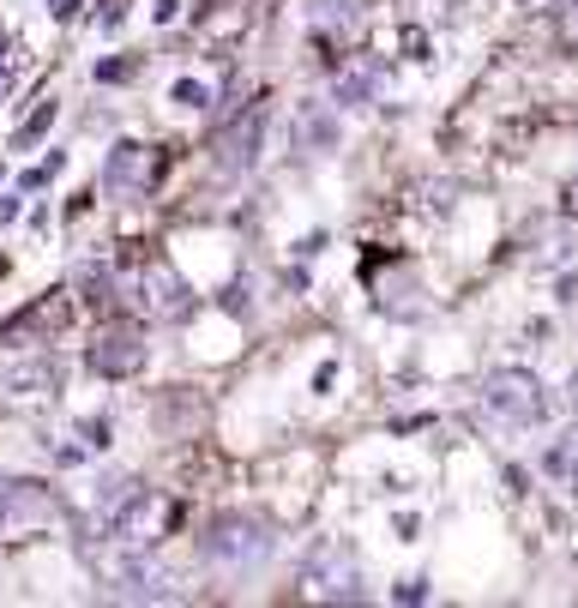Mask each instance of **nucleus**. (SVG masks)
Wrapping results in <instances>:
<instances>
[{"label":"nucleus","mask_w":578,"mask_h":608,"mask_svg":"<svg viewBox=\"0 0 578 608\" xmlns=\"http://www.w3.org/2000/svg\"><path fill=\"white\" fill-rule=\"evenodd\" d=\"M482 410L488 416H500L506 428H536V422L548 416V398H543V380L524 368H500L482 380Z\"/></svg>","instance_id":"nucleus-1"},{"label":"nucleus","mask_w":578,"mask_h":608,"mask_svg":"<svg viewBox=\"0 0 578 608\" xmlns=\"http://www.w3.org/2000/svg\"><path fill=\"white\" fill-rule=\"evenodd\" d=\"M265 554H272V536H265L260 519L229 512V519L205 530V561L223 566V573H253V566H265Z\"/></svg>","instance_id":"nucleus-2"},{"label":"nucleus","mask_w":578,"mask_h":608,"mask_svg":"<svg viewBox=\"0 0 578 608\" xmlns=\"http://www.w3.org/2000/svg\"><path fill=\"white\" fill-rule=\"evenodd\" d=\"M61 500L43 482H19V476H0V536H36V530L61 524Z\"/></svg>","instance_id":"nucleus-3"},{"label":"nucleus","mask_w":578,"mask_h":608,"mask_svg":"<svg viewBox=\"0 0 578 608\" xmlns=\"http://www.w3.org/2000/svg\"><path fill=\"white\" fill-rule=\"evenodd\" d=\"M302 590L326 602H362V573H356V554L338 542H319L302 566Z\"/></svg>","instance_id":"nucleus-4"},{"label":"nucleus","mask_w":578,"mask_h":608,"mask_svg":"<svg viewBox=\"0 0 578 608\" xmlns=\"http://www.w3.org/2000/svg\"><path fill=\"white\" fill-rule=\"evenodd\" d=\"M85 361H91V373H102V380H133V373L145 368V326H133V319H109V326H97Z\"/></svg>","instance_id":"nucleus-5"},{"label":"nucleus","mask_w":578,"mask_h":608,"mask_svg":"<svg viewBox=\"0 0 578 608\" xmlns=\"http://www.w3.org/2000/svg\"><path fill=\"white\" fill-rule=\"evenodd\" d=\"M163 170V151L157 145H139V139H121V145L109 151V163H102V187L121 193V199H139V193L157 181Z\"/></svg>","instance_id":"nucleus-6"},{"label":"nucleus","mask_w":578,"mask_h":608,"mask_svg":"<svg viewBox=\"0 0 578 608\" xmlns=\"http://www.w3.org/2000/svg\"><path fill=\"white\" fill-rule=\"evenodd\" d=\"M187 302H193L187 283L175 278L163 260H145V265H139V278H133V307H139L145 319H182Z\"/></svg>","instance_id":"nucleus-7"},{"label":"nucleus","mask_w":578,"mask_h":608,"mask_svg":"<svg viewBox=\"0 0 578 608\" xmlns=\"http://www.w3.org/2000/svg\"><path fill=\"white\" fill-rule=\"evenodd\" d=\"M260 139H265V109L236 115V121H229L223 133L211 139V151H217V170H229V175L253 170V163H260Z\"/></svg>","instance_id":"nucleus-8"},{"label":"nucleus","mask_w":578,"mask_h":608,"mask_svg":"<svg viewBox=\"0 0 578 608\" xmlns=\"http://www.w3.org/2000/svg\"><path fill=\"white\" fill-rule=\"evenodd\" d=\"M67 326V295H36L31 307H19V314L0 326V344H12V349H24V344H36V338H55V332Z\"/></svg>","instance_id":"nucleus-9"},{"label":"nucleus","mask_w":578,"mask_h":608,"mask_svg":"<svg viewBox=\"0 0 578 608\" xmlns=\"http://www.w3.org/2000/svg\"><path fill=\"white\" fill-rule=\"evenodd\" d=\"M385 85V67L374 55H350L338 67V79H331V102H343V109H356V102H374Z\"/></svg>","instance_id":"nucleus-10"},{"label":"nucleus","mask_w":578,"mask_h":608,"mask_svg":"<svg viewBox=\"0 0 578 608\" xmlns=\"http://www.w3.org/2000/svg\"><path fill=\"white\" fill-rule=\"evenodd\" d=\"M248 24H253L248 0H211V12H199V43L205 48H229V43L248 36Z\"/></svg>","instance_id":"nucleus-11"},{"label":"nucleus","mask_w":578,"mask_h":608,"mask_svg":"<svg viewBox=\"0 0 578 608\" xmlns=\"http://www.w3.org/2000/svg\"><path fill=\"white\" fill-rule=\"evenodd\" d=\"M55 386H61V368L55 361H19V368H7L0 373V392L7 398H55Z\"/></svg>","instance_id":"nucleus-12"},{"label":"nucleus","mask_w":578,"mask_h":608,"mask_svg":"<svg viewBox=\"0 0 578 608\" xmlns=\"http://www.w3.org/2000/svg\"><path fill=\"white\" fill-rule=\"evenodd\" d=\"M307 19H314V36L319 43H356V31H362V19H356V7L350 0H314V12H307Z\"/></svg>","instance_id":"nucleus-13"},{"label":"nucleus","mask_w":578,"mask_h":608,"mask_svg":"<svg viewBox=\"0 0 578 608\" xmlns=\"http://www.w3.org/2000/svg\"><path fill=\"white\" fill-rule=\"evenodd\" d=\"M79 290H85V302H91V307H109L114 302V271L109 265H85L79 271Z\"/></svg>","instance_id":"nucleus-14"},{"label":"nucleus","mask_w":578,"mask_h":608,"mask_svg":"<svg viewBox=\"0 0 578 608\" xmlns=\"http://www.w3.org/2000/svg\"><path fill=\"white\" fill-rule=\"evenodd\" d=\"M48 127H55V97H43V102H36V109H31V121H24L19 127V133H12V145H36V139H43L48 133Z\"/></svg>","instance_id":"nucleus-15"},{"label":"nucleus","mask_w":578,"mask_h":608,"mask_svg":"<svg viewBox=\"0 0 578 608\" xmlns=\"http://www.w3.org/2000/svg\"><path fill=\"white\" fill-rule=\"evenodd\" d=\"M548 470H555V476H567V482L578 488V434L567 439V446H555V452H548Z\"/></svg>","instance_id":"nucleus-16"},{"label":"nucleus","mask_w":578,"mask_h":608,"mask_svg":"<svg viewBox=\"0 0 578 608\" xmlns=\"http://www.w3.org/2000/svg\"><path fill=\"white\" fill-rule=\"evenodd\" d=\"M555 43L567 48V55H578V0H567V7H560V19H555Z\"/></svg>","instance_id":"nucleus-17"},{"label":"nucleus","mask_w":578,"mask_h":608,"mask_svg":"<svg viewBox=\"0 0 578 608\" xmlns=\"http://www.w3.org/2000/svg\"><path fill=\"white\" fill-rule=\"evenodd\" d=\"M205 97H211V90H205L199 79H182V85H175V102H182V109H205Z\"/></svg>","instance_id":"nucleus-18"},{"label":"nucleus","mask_w":578,"mask_h":608,"mask_svg":"<svg viewBox=\"0 0 578 608\" xmlns=\"http://www.w3.org/2000/svg\"><path fill=\"white\" fill-rule=\"evenodd\" d=\"M133 67H139V61H102L97 79H102V85H121V79H133Z\"/></svg>","instance_id":"nucleus-19"},{"label":"nucleus","mask_w":578,"mask_h":608,"mask_svg":"<svg viewBox=\"0 0 578 608\" xmlns=\"http://www.w3.org/2000/svg\"><path fill=\"white\" fill-rule=\"evenodd\" d=\"M85 446H91V452H102V446H109V422H85Z\"/></svg>","instance_id":"nucleus-20"},{"label":"nucleus","mask_w":578,"mask_h":608,"mask_svg":"<svg viewBox=\"0 0 578 608\" xmlns=\"http://www.w3.org/2000/svg\"><path fill=\"white\" fill-rule=\"evenodd\" d=\"M121 12H127V0H102V31H114V24H121Z\"/></svg>","instance_id":"nucleus-21"},{"label":"nucleus","mask_w":578,"mask_h":608,"mask_svg":"<svg viewBox=\"0 0 578 608\" xmlns=\"http://www.w3.org/2000/svg\"><path fill=\"white\" fill-rule=\"evenodd\" d=\"M428 590H422V578H410V585H397V602H422Z\"/></svg>","instance_id":"nucleus-22"},{"label":"nucleus","mask_w":578,"mask_h":608,"mask_svg":"<svg viewBox=\"0 0 578 608\" xmlns=\"http://www.w3.org/2000/svg\"><path fill=\"white\" fill-rule=\"evenodd\" d=\"M48 12L55 19H79V0H48Z\"/></svg>","instance_id":"nucleus-23"},{"label":"nucleus","mask_w":578,"mask_h":608,"mask_svg":"<svg viewBox=\"0 0 578 608\" xmlns=\"http://www.w3.org/2000/svg\"><path fill=\"white\" fill-rule=\"evenodd\" d=\"M567 211H572V217H578V175H572V181H567Z\"/></svg>","instance_id":"nucleus-24"},{"label":"nucleus","mask_w":578,"mask_h":608,"mask_svg":"<svg viewBox=\"0 0 578 608\" xmlns=\"http://www.w3.org/2000/svg\"><path fill=\"white\" fill-rule=\"evenodd\" d=\"M7 90H12V73H7V67H0V97H7Z\"/></svg>","instance_id":"nucleus-25"},{"label":"nucleus","mask_w":578,"mask_h":608,"mask_svg":"<svg viewBox=\"0 0 578 608\" xmlns=\"http://www.w3.org/2000/svg\"><path fill=\"white\" fill-rule=\"evenodd\" d=\"M572 392H578V373H572Z\"/></svg>","instance_id":"nucleus-26"}]
</instances>
